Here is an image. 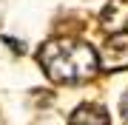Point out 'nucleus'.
Returning a JSON list of instances; mask_svg holds the SVG:
<instances>
[{"label":"nucleus","mask_w":128,"mask_h":125,"mask_svg":"<svg viewBox=\"0 0 128 125\" xmlns=\"http://www.w3.org/2000/svg\"><path fill=\"white\" fill-rule=\"evenodd\" d=\"M120 111H122V120L128 122V94L122 97V102H120Z\"/></svg>","instance_id":"39448f33"},{"label":"nucleus","mask_w":128,"mask_h":125,"mask_svg":"<svg viewBox=\"0 0 128 125\" xmlns=\"http://www.w3.org/2000/svg\"><path fill=\"white\" fill-rule=\"evenodd\" d=\"M40 68L57 85H80L88 83L100 71L97 48L77 37H51L37 51Z\"/></svg>","instance_id":"f257e3e1"},{"label":"nucleus","mask_w":128,"mask_h":125,"mask_svg":"<svg viewBox=\"0 0 128 125\" xmlns=\"http://www.w3.org/2000/svg\"><path fill=\"white\" fill-rule=\"evenodd\" d=\"M97 57H100L102 71H125L128 68V31L111 34Z\"/></svg>","instance_id":"f03ea898"},{"label":"nucleus","mask_w":128,"mask_h":125,"mask_svg":"<svg viewBox=\"0 0 128 125\" xmlns=\"http://www.w3.org/2000/svg\"><path fill=\"white\" fill-rule=\"evenodd\" d=\"M100 26L108 34L128 31V0H108L100 11Z\"/></svg>","instance_id":"7ed1b4c3"},{"label":"nucleus","mask_w":128,"mask_h":125,"mask_svg":"<svg viewBox=\"0 0 128 125\" xmlns=\"http://www.w3.org/2000/svg\"><path fill=\"white\" fill-rule=\"evenodd\" d=\"M68 125H111L108 120V111L97 102H82L77 105L68 117Z\"/></svg>","instance_id":"20e7f679"}]
</instances>
